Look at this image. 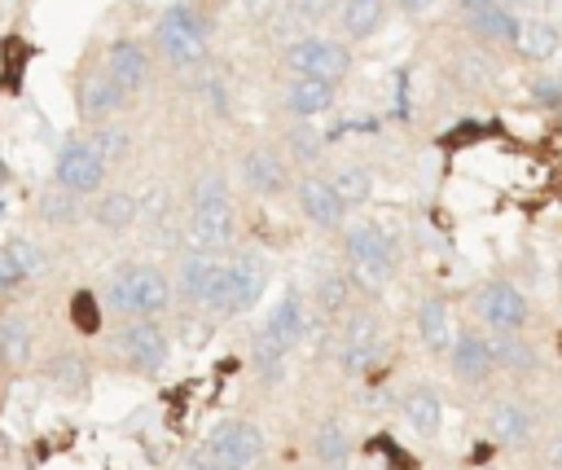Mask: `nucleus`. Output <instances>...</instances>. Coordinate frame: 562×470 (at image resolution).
Segmentation results:
<instances>
[{"mask_svg":"<svg viewBox=\"0 0 562 470\" xmlns=\"http://www.w3.org/2000/svg\"><path fill=\"white\" fill-rule=\"evenodd\" d=\"M26 57H31V48L22 44V40H4V83L18 92V83H22V66H26Z\"/></svg>","mask_w":562,"mask_h":470,"instance_id":"58836bf2","label":"nucleus"},{"mask_svg":"<svg viewBox=\"0 0 562 470\" xmlns=\"http://www.w3.org/2000/svg\"><path fill=\"white\" fill-rule=\"evenodd\" d=\"M35 211H40V220H44V224H57V228H66V224H75V220L83 215V206H79V193L61 189V184H57V189H44Z\"/></svg>","mask_w":562,"mask_h":470,"instance_id":"473e14b6","label":"nucleus"},{"mask_svg":"<svg viewBox=\"0 0 562 470\" xmlns=\"http://www.w3.org/2000/svg\"><path fill=\"white\" fill-rule=\"evenodd\" d=\"M285 149H290V158H299V163H316L321 149H325V136H321L316 127H307L303 119H294L290 132H285Z\"/></svg>","mask_w":562,"mask_h":470,"instance_id":"f704fd0d","label":"nucleus"},{"mask_svg":"<svg viewBox=\"0 0 562 470\" xmlns=\"http://www.w3.org/2000/svg\"><path fill=\"white\" fill-rule=\"evenodd\" d=\"M386 13H391V0H342L338 4V26H342V40H369L386 26Z\"/></svg>","mask_w":562,"mask_h":470,"instance_id":"b1692460","label":"nucleus"},{"mask_svg":"<svg viewBox=\"0 0 562 470\" xmlns=\"http://www.w3.org/2000/svg\"><path fill=\"white\" fill-rule=\"evenodd\" d=\"M105 171H110V167H105V158L92 149V141H66V145L57 149V163H53V180H57L61 189L79 193V198L101 193Z\"/></svg>","mask_w":562,"mask_h":470,"instance_id":"9d476101","label":"nucleus"},{"mask_svg":"<svg viewBox=\"0 0 562 470\" xmlns=\"http://www.w3.org/2000/svg\"><path fill=\"white\" fill-rule=\"evenodd\" d=\"M285 356H290V351H277V347L255 343V373H259V382L277 387V382L285 378Z\"/></svg>","mask_w":562,"mask_h":470,"instance_id":"4c0bfd02","label":"nucleus"},{"mask_svg":"<svg viewBox=\"0 0 562 470\" xmlns=\"http://www.w3.org/2000/svg\"><path fill=\"white\" fill-rule=\"evenodd\" d=\"M312 457L321 461V470H347V466H351V439H347V430H342L334 417L316 426V435H312Z\"/></svg>","mask_w":562,"mask_h":470,"instance_id":"c85d7f7f","label":"nucleus"},{"mask_svg":"<svg viewBox=\"0 0 562 470\" xmlns=\"http://www.w3.org/2000/svg\"><path fill=\"white\" fill-rule=\"evenodd\" d=\"M285 66H290V75L342 83L351 75V48L342 40H329V35H299L285 44Z\"/></svg>","mask_w":562,"mask_h":470,"instance_id":"0eeeda50","label":"nucleus"},{"mask_svg":"<svg viewBox=\"0 0 562 470\" xmlns=\"http://www.w3.org/2000/svg\"><path fill=\"white\" fill-rule=\"evenodd\" d=\"M88 141H92V149L105 158V167L123 163V158H127V149H132V136H127L123 127H114V123H97Z\"/></svg>","mask_w":562,"mask_h":470,"instance_id":"72a5a7b5","label":"nucleus"},{"mask_svg":"<svg viewBox=\"0 0 562 470\" xmlns=\"http://www.w3.org/2000/svg\"><path fill=\"white\" fill-rule=\"evenodd\" d=\"M268 277H272V268H268L263 255H255V250L228 255V259H220L202 307H206L211 316H237V312H246V307H255V303L263 299Z\"/></svg>","mask_w":562,"mask_h":470,"instance_id":"7ed1b4c3","label":"nucleus"},{"mask_svg":"<svg viewBox=\"0 0 562 470\" xmlns=\"http://www.w3.org/2000/svg\"><path fill=\"white\" fill-rule=\"evenodd\" d=\"M4 250L13 255V264H18L26 277H40V272H44V250H40L31 237H9Z\"/></svg>","mask_w":562,"mask_h":470,"instance_id":"c9c22d12","label":"nucleus"},{"mask_svg":"<svg viewBox=\"0 0 562 470\" xmlns=\"http://www.w3.org/2000/svg\"><path fill=\"white\" fill-rule=\"evenodd\" d=\"M378 347H382L378 312H373V307H356V312L347 316L342 334H338V365H342L347 373H364V369L373 365Z\"/></svg>","mask_w":562,"mask_h":470,"instance_id":"9b49d317","label":"nucleus"},{"mask_svg":"<svg viewBox=\"0 0 562 470\" xmlns=\"http://www.w3.org/2000/svg\"><path fill=\"white\" fill-rule=\"evenodd\" d=\"M237 171H241V184H246L255 198H277V193L290 189V163H285L281 149H272V145H250V149L241 154Z\"/></svg>","mask_w":562,"mask_h":470,"instance_id":"ddd939ff","label":"nucleus"},{"mask_svg":"<svg viewBox=\"0 0 562 470\" xmlns=\"http://www.w3.org/2000/svg\"><path fill=\"white\" fill-rule=\"evenodd\" d=\"M303 329H307V312H303V299L299 290H285L259 321L255 329V343L263 347H277V351H294L303 343Z\"/></svg>","mask_w":562,"mask_h":470,"instance_id":"f8f14e48","label":"nucleus"},{"mask_svg":"<svg viewBox=\"0 0 562 470\" xmlns=\"http://www.w3.org/2000/svg\"><path fill=\"white\" fill-rule=\"evenodd\" d=\"M316 307L325 312V316H342V312H351V299H356V277L351 272H342V268H325L321 277H316Z\"/></svg>","mask_w":562,"mask_h":470,"instance_id":"bb28decb","label":"nucleus"},{"mask_svg":"<svg viewBox=\"0 0 562 470\" xmlns=\"http://www.w3.org/2000/svg\"><path fill=\"white\" fill-rule=\"evenodd\" d=\"M334 88L338 83H325V79H312V75H290L285 88H281V101L294 119H316L334 105Z\"/></svg>","mask_w":562,"mask_h":470,"instance_id":"6ab92c4d","label":"nucleus"},{"mask_svg":"<svg viewBox=\"0 0 562 470\" xmlns=\"http://www.w3.org/2000/svg\"><path fill=\"white\" fill-rule=\"evenodd\" d=\"M171 303H176V286L162 264L132 259L105 277V307L119 321H158Z\"/></svg>","mask_w":562,"mask_h":470,"instance_id":"f257e3e1","label":"nucleus"},{"mask_svg":"<svg viewBox=\"0 0 562 470\" xmlns=\"http://www.w3.org/2000/svg\"><path fill=\"white\" fill-rule=\"evenodd\" d=\"M544 457H549V470H562V430L549 439V452Z\"/></svg>","mask_w":562,"mask_h":470,"instance_id":"c03bdc74","label":"nucleus"},{"mask_svg":"<svg viewBox=\"0 0 562 470\" xmlns=\"http://www.w3.org/2000/svg\"><path fill=\"white\" fill-rule=\"evenodd\" d=\"M180 470H224L220 461H215V452L202 444V448H193V452H184L180 457Z\"/></svg>","mask_w":562,"mask_h":470,"instance_id":"79ce46f5","label":"nucleus"},{"mask_svg":"<svg viewBox=\"0 0 562 470\" xmlns=\"http://www.w3.org/2000/svg\"><path fill=\"white\" fill-rule=\"evenodd\" d=\"M531 426H536V417H531V409L518 404V400H496V404L487 409V430H492L496 444L522 448V444L531 439Z\"/></svg>","mask_w":562,"mask_h":470,"instance_id":"aec40b11","label":"nucleus"},{"mask_svg":"<svg viewBox=\"0 0 562 470\" xmlns=\"http://www.w3.org/2000/svg\"><path fill=\"white\" fill-rule=\"evenodd\" d=\"M294 202H299V211L316 224V228H342V220H347V202L334 193V184H329V176H299L294 180Z\"/></svg>","mask_w":562,"mask_h":470,"instance_id":"4468645a","label":"nucleus"},{"mask_svg":"<svg viewBox=\"0 0 562 470\" xmlns=\"http://www.w3.org/2000/svg\"><path fill=\"white\" fill-rule=\"evenodd\" d=\"M465 26H470L474 35H483V40H501V44H514V40H518V26H522V18H518L509 4L492 0V4H474V9H465Z\"/></svg>","mask_w":562,"mask_h":470,"instance_id":"4be33fe9","label":"nucleus"},{"mask_svg":"<svg viewBox=\"0 0 562 470\" xmlns=\"http://www.w3.org/2000/svg\"><path fill=\"white\" fill-rule=\"evenodd\" d=\"M400 413H404V422L417 430V435H439V426H443V400H439V391H430V387H408L404 395H400Z\"/></svg>","mask_w":562,"mask_h":470,"instance_id":"5701e85b","label":"nucleus"},{"mask_svg":"<svg viewBox=\"0 0 562 470\" xmlns=\"http://www.w3.org/2000/svg\"><path fill=\"white\" fill-rule=\"evenodd\" d=\"M558 44H562V31H558V22H549V18H522L518 40H514V48H518L522 57H531V61H549V57L558 53Z\"/></svg>","mask_w":562,"mask_h":470,"instance_id":"a878e982","label":"nucleus"},{"mask_svg":"<svg viewBox=\"0 0 562 470\" xmlns=\"http://www.w3.org/2000/svg\"><path fill=\"white\" fill-rule=\"evenodd\" d=\"M154 40H158V53H162V61L171 70H189L206 53V26H202V18L189 4H167L158 13Z\"/></svg>","mask_w":562,"mask_h":470,"instance_id":"39448f33","label":"nucleus"},{"mask_svg":"<svg viewBox=\"0 0 562 470\" xmlns=\"http://www.w3.org/2000/svg\"><path fill=\"white\" fill-rule=\"evenodd\" d=\"M233 246V198L228 180L220 171H202L189 193V224H184V250L224 259Z\"/></svg>","mask_w":562,"mask_h":470,"instance_id":"f03ea898","label":"nucleus"},{"mask_svg":"<svg viewBox=\"0 0 562 470\" xmlns=\"http://www.w3.org/2000/svg\"><path fill=\"white\" fill-rule=\"evenodd\" d=\"M206 448L215 452V461L224 470H255L259 457H263V430L246 417H224V422L211 426Z\"/></svg>","mask_w":562,"mask_h":470,"instance_id":"1a4fd4ad","label":"nucleus"},{"mask_svg":"<svg viewBox=\"0 0 562 470\" xmlns=\"http://www.w3.org/2000/svg\"><path fill=\"white\" fill-rule=\"evenodd\" d=\"M329 184H334V193L347 202V211H351V206H364V202L373 198V171H369L364 163H338L334 176H329Z\"/></svg>","mask_w":562,"mask_h":470,"instance_id":"7c9ffc66","label":"nucleus"},{"mask_svg":"<svg viewBox=\"0 0 562 470\" xmlns=\"http://www.w3.org/2000/svg\"><path fill=\"white\" fill-rule=\"evenodd\" d=\"M417 334H422L426 351H452L457 329H452V312H448V303L439 294H426L417 303Z\"/></svg>","mask_w":562,"mask_h":470,"instance_id":"393cba45","label":"nucleus"},{"mask_svg":"<svg viewBox=\"0 0 562 470\" xmlns=\"http://www.w3.org/2000/svg\"><path fill=\"white\" fill-rule=\"evenodd\" d=\"M22 281H31V277H26V272H22L18 264H13V255H9L4 246H0V294H13V290H18Z\"/></svg>","mask_w":562,"mask_h":470,"instance_id":"ea45409f","label":"nucleus"},{"mask_svg":"<svg viewBox=\"0 0 562 470\" xmlns=\"http://www.w3.org/2000/svg\"><path fill=\"white\" fill-rule=\"evenodd\" d=\"M448 365H452V378L465 382V387H483L492 373H496V351H492V338L465 329L452 338V351H448Z\"/></svg>","mask_w":562,"mask_h":470,"instance_id":"dca6fc26","label":"nucleus"},{"mask_svg":"<svg viewBox=\"0 0 562 470\" xmlns=\"http://www.w3.org/2000/svg\"><path fill=\"white\" fill-rule=\"evenodd\" d=\"M127 88L101 66V70H88L83 79H79V114L88 119V123H110L123 105H127Z\"/></svg>","mask_w":562,"mask_h":470,"instance_id":"2eb2a0df","label":"nucleus"},{"mask_svg":"<svg viewBox=\"0 0 562 470\" xmlns=\"http://www.w3.org/2000/svg\"><path fill=\"white\" fill-rule=\"evenodd\" d=\"M114 343V356L123 369L140 373V378H154L167 369V356H171V338L158 321H119V329L110 334Z\"/></svg>","mask_w":562,"mask_h":470,"instance_id":"423d86ee","label":"nucleus"},{"mask_svg":"<svg viewBox=\"0 0 562 470\" xmlns=\"http://www.w3.org/2000/svg\"><path fill=\"white\" fill-rule=\"evenodd\" d=\"M342 255L360 290H382L395 277V242L378 224H351L342 237Z\"/></svg>","mask_w":562,"mask_h":470,"instance_id":"20e7f679","label":"nucleus"},{"mask_svg":"<svg viewBox=\"0 0 562 470\" xmlns=\"http://www.w3.org/2000/svg\"><path fill=\"white\" fill-rule=\"evenodd\" d=\"M70 321H75V329H79V334H97V329H101V307H97V294L79 290V294L70 299Z\"/></svg>","mask_w":562,"mask_h":470,"instance_id":"e433bc0d","label":"nucleus"},{"mask_svg":"<svg viewBox=\"0 0 562 470\" xmlns=\"http://www.w3.org/2000/svg\"><path fill=\"white\" fill-rule=\"evenodd\" d=\"M395 4H400L404 13H426V9H430V0H395Z\"/></svg>","mask_w":562,"mask_h":470,"instance_id":"a18cd8bd","label":"nucleus"},{"mask_svg":"<svg viewBox=\"0 0 562 470\" xmlns=\"http://www.w3.org/2000/svg\"><path fill=\"white\" fill-rule=\"evenodd\" d=\"M470 312H474V321H483L496 334H522V325L531 316L522 290L509 286V281H501V277H492V281H483V286L470 290Z\"/></svg>","mask_w":562,"mask_h":470,"instance_id":"6e6552de","label":"nucleus"},{"mask_svg":"<svg viewBox=\"0 0 562 470\" xmlns=\"http://www.w3.org/2000/svg\"><path fill=\"white\" fill-rule=\"evenodd\" d=\"M136 215H140V202H136V193H127V189H110V193H101V198L92 202V220H97L101 228H110V233L132 228Z\"/></svg>","mask_w":562,"mask_h":470,"instance_id":"cd10ccee","label":"nucleus"},{"mask_svg":"<svg viewBox=\"0 0 562 470\" xmlns=\"http://www.w3.org/2000/svg\"><path fill=\"white\" fill-rule=\"evenodd\" d=\"M470 141H483V127H479V123H457L448 136H439L443 149H461V145H470Z\"/></svg>","mask_w":562,"mask_h":470,"instance_id":"a19ab883","label":"nucleus"},{"mask_svg":"<svg viewBox=\"0 0 562 470\" xmlns=\"http://www.w3.org/2000/svg\"><path fill=\"white\" fill-rule=\"evenodd\" d=\"M35 356V334L22 316H0V365L4 369H22Z\"/></svg>","mask_w":562,"mask_h":470,"instance_id":"c756f323","label":"nucleus"},{"mask_svg":"<svg viewBox=\"0 0 562 470\" xmlns=\"http://www.w3.org/2000/svg\"><path fill=\"white\" fill-rule=\"evenodd\" d=\"M220 259L215 255H198V250H184L176 272H171V286H176V299L184 307H202L206 303V290H211V277H215Z\"/></svg>","mask_w":562,"mask_h":470,"instance_id":"a211bd4d","label":"nucleus"},{"mask_svg":"<svg viewBox=\"0 0 562 470\" xmlns=\"http://www.w3.org/2000/svg\"><path fill=\"white\" fill-rule=\"evenodd\" d=\"M101 66H105V70H110L127 92H140V88L149 83V70H154L149 48H145V44H136V40H110V48H105Z\"/></svg>","mask_w":562,"mask_h":470,"instance_id":"f3484780","label":"nucleus"},{"mask_svg":"<svg viewBox=\"0 0 562 470\" xmlns=\"http://www.w3.org/2000/svg\"><path fill=\"white\" fill-rule=\"evenodd\" d=\"M492 351H496V369H509V373H531L536 369V347L522 338V334H496L492 338Z\"/></svg>","mask_w":562,"mask_h":470,"instance_id":"2f4dec72","label":"nucleus"},{"mask_svg":"<svg viewBox=\"0 0 562 470\" xmlns=\"http://www.w3.org/2000/svg\"><path fill=\"white\" fill-rule=\"evenodd\" d=\"M294 4H299V13H303V18H325L334 0H294Z\"/></svg>","mask_w":562,"mask_h":470,"instance_id":"37998d69","label":"nucleus"},{"mask_svg":"<svg viewBox=\"0 0 562 470\" xmlns=\"http://www.w3.org/2000/svg\"><path fill=\"white\" fill-rule=\"evenodd\" d=\"M40 378L44 387H53L57 395H83L88 391V360L79 351H53L44 365H40Z\"/></svg>","mask_w":562,"mask_h":470,"instance_id":"412c9836","label":"nucleus"}]
</instances>
